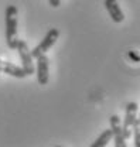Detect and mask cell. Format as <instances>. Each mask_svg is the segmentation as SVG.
Returning <instances> with one entry per match:
<instances>
[{"instance_id": "7c38bea8", "label": "cell", "mask_w": 140, "mask_h": 147, "mask_svg": "<svg viewBox=\"0 0 140 147\" xmlns=\"http://www.w3.org/2000/svg\"><path fill=\"white\" fill-rule=\"evenodd\" d=\"M137 119H139V122H140V116H139V117H137Z\"/></svg>"}, {"instance_id": "3957f363", "label": "cell", "mask_w": 140, "mask_h": 147, "mask_svg": "<svg viewBox=\"0 0 140 147\" xmlns=\"http://www.w3.org/2000/svg\"><path fill=\"white\" fill-rule=\"evenodd\" d=\"M137 103L136 102H129L126 105V115H124V119H123V136L124 139H129L132 136V129H133V123L135 120L137 119Z\"/></svg>"}, {"instance_id": "8fae6325", "label": "cell", "mask_w": 140, "mask_h": 147, "mask_svg": "<svg viewBox=\"0 0 140 147\" xmlns=\"http://www.w3.org/2000/svg\"><path fill=\"white\" fill-rule=\"evenodd\" d=\"M60 1H61V0H48L50 6H53V7H58V6H60Z\"/></svg>"}, {"instance_id": "277c9868", "label": "cell", "mask_w": 140, "mask_h": 147, "mask_svg": "<svg viewBox=\"0 0 140 147\" xmlns=\"http://www.w3.org/2000/svg\"><path fill=\"white\" fill-rule=\"evenodd\" d=\"M18 55L21 58V62H23V69L26 71L27 75H31L34 74V65H33V55H31V50H28L27 47V42L23 41V40H18L17 48Z\"/></svg>"}, {"instance_id": "52a82bcc", "label": "cell", "mask_w": 140, "mask_h": 147, "mask_svg": "<svg viewBox=\"0 0 140 147\" xmlns=\"http://www.w3.org/2000/svg\"><path fill=\"white\" fill-rule=\"evenodd\" d=\"M105 9L108 10L110 18L115 23H122L123 20H124V14H123L118 0H105Z\"/></svg>"}, {"instance_id": "30bf717a", "label": "cell", "mask_w": 140, "mask_h": 147, "mask_svg": "<svg viewBox=\"0 0 140 147\" xmlns=\"http://www.w3.org/2000/svg\"><path fill=\"white\" fill-rule=\"evenodd\" d=\"M132 130H133L132 133H133V137H135V146L140 147V122H139V119L135 120Z\"/></svg>"}, {"instance_id": "5b68a950", "label": "cell", "mask_w": 140, "mask_h": 147, "mask_svg": "<svg viewBox=\"0 0 140 147\" xmlns=\"http://www.w3.org/2000/svg\"><path fill=\"white\" fill-rule=\"evenodd\" d=\"M110 129L113 131V139H115V146L116 147H126V139L123 136V129L120 117L118 115H112L110 119Z\"/></svg>"}, {"instance_id": "4fadbf2b", "label": "cell", "mask_w": 140, "mask_h": 147, "mask_svg": "<svg viewBox=\"0 0 140 147\" xmlns=\"http://www.w3.org/2000/svg\"><path fill=\"white\" fill-rule=\"evenodd\" d=\"M0 72H1V71H0Z\"/></svg>"}, {"instance_id": "7a4b0ae2", "label": "cell", "mask_w": 140, "mask_h": 147, "mask_svg": "<svg viewBox=\"0 0 140 147\" xmlns=\"http://www.w3.org/2000/svg\"><path fill=\"white\" fill-rule=\"evenodd\" d=\"M58 37H60V31H58V28H51V30L44 36V38L41 40V42H40L37 47H34V48L31 50V55H33V58H37V57H40V55L45 54L47 51H50V48L55 44V41L58 40Z\"/></svg>"}, {"instance_id": "9c48e42d", "label": "cell", "mask_w": 140, "mask_h": 147, "mask_svg": "<svg viewBox=\"0 0 140 147\" xmlns=\"http://www.w3.org/2000/svg\"><path fill=\"white\" fill-rule=\"evenodd\" d=\"M112 139H113V131H112V129L103 130V131L99 134V137L91 144V147H105V146H108V143H109Z\"/></svg>"}, {"instance_id": "ba28073f", "label": "cell", "mask_w": 140, "mask_h": 147, "mask_svg": "<svg viewBox=\"0 0 140 147\" xmlns=\"http://www.w3.org/2000/svg\"><path fill=\"white\" fill-rule=\"evenodd\" d=\"M0 71L4 74H9L14 78H20V79L28 76L21 67H17V65H14L11 62H7V61H0Z\"/></svg>"}, {"instance_id": "6da1fadb", "label": "cell", "mask_w": 140, "mask_h": 147, "mask_svg": "<svg viewBox=\"0 0 140 147\" xmlns=\"http://www.w3.org/2000/svg\"><path fill=\"white\" fill-rule=\"evenodd\" d=\"M17 14V7L13 4H9L6 9V42L10 50H16L18 44Z\"/></svg>"}, {"instance_id": "8992f818", "label": "cell", "mask_w": 140, "mask_h": 147, "mask_svg": "<svg viewBox=\"0 0 140 147\" xmlns=\"http://www.w3.org/2000/svg\"><path fill=\"white\" fill-rule=\"evenodd\" d=\"M48 57L45 54L37 57V81L40 85H47L48 84Z\"/></svg>"}]
</instances>
